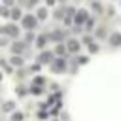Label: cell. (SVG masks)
I'll return each instance as SVG.
<instances>
[{"label": "cell", "mask_w": 121, "mask_h": 121, "mask_svg": "<svg viewBox=\"0 0 121 121\" xmlns=\"http://www.w3.org/2000/svg\"><path fill=\"white\" fill-rule=\"evenodd\" d=\"M11 119H13V121H21V119H23V115H21V113H13V117H11Z\"/></svg>", "instance_id": "cell-12"}, {"label": "cell", "mask_w": 121, "mask_h": 121, "mask_svg": "<svg viewBox=\"0 0 121 121\" xmlns=\"http://www.w3.org/2000/svg\"><path fill=\"white\" fill-rule=\"evenodd\" d=\"M11 17H13V19H19V17H21V11H19V9H13V11H11Z\"/></svg>", "instance_id": "cell-8"}, {"label": "cell", "mask_w": 121, "mask_h": 121, "mask_svg": "<svg viewBox=\"0 0 121 121\" xmlns=\"http://www.w3.org/2000/svg\"><path fill=\"white\" fill-rule=\"evenodd\" d=\"M55 53H57V55H64V47H62V45H57Z\"/></svg>", "instance_id": "cell-10"}, {"label": "cell", "mask_w": 121, "mask_h": 121, "mask_svg": "<svg viewBox=\"0 0 121 121\" xmlns=\"http://www.w3.org/2000/svg\"><path fill=\"white\" fill-rule=\"evenodd\" d=\"M51 66H53L51 70H53V72H57V74L66 70V64H64V60H55V62H51Z\"/></svg>", "instance_id": "cell-2"}, {"label": "cell", "mask_w": 121, "mask_h": 121, "mask_svg": "<svg viewBox=\"0 0 121 121\" xmlns=\"http://www.w3.org/2000/svg\"><path fill=\"white\" fill-rule=\"evenodd\" d=\"M45 15H47L45 9H40V11H38V17H40V19H45Z\"/></svg>", "instance_id": "cell-11"}, {"label": "cell", "mask_w": 121, "mask_h": 121, "mask_svg": "<svg viewBox=\"0 0 121 121\" xmlns=\"http://www.w3.org/2000/svg\"><path fill=\"white\" fill-rule=\"evenodd\" d=\"M45 40H47V36H40V40H38V45H40V47H43Z\"/></svg>", "instance_id": "cell-9"}, {"label": "cell", "mask_w": 121, "mask_h": 121, "mask_svg": "<svg viewBox=\"0 0 121 121\" xmlns=\"http://www.w3.org/2000/svg\"><path fill=\"white\" fill-rule=\"evenodd\" d=\"M68 49H70V51H78V49H79V43H78V42H74V40H72V42H70V43H68Z\"/></svg>", "instance_id": "cell-5"}, {"label": "cell", "mask_w": 121, "mask_h": 121, "mask_svg": "<svg viewBox=\"0 0 121 121\" xmlns=\"http://www.w3.org/2000/svg\"><path fill=\"white\" fill-rule=\"evenodd\" d=\"M2 30H4V32H8V34H11V36H17V34H19L15 26H6V28H2Z\"/></svg>", "instance_id": "cell-4"}, {"label": "cell", "mask_w": 121, "mask_h": 121, "mask_svg": "<svg viewBox=\"0 0 121 121\" xmlns=\"http://www.w3.org/2000/svg\"><path fill=\"white\" fill-rule=\"evenodd\" d=\"M85 19H87V13H85V11H83V9H81V11H78V13H76V23H83V21H85Z\"/></svg>", "instance_id": "cell-3"}, {"label": "cell", "mask_w": 121, "mask_h": 121, "mask_svg": "<svg viewBox=\"0 0 121 121\" xmlns=\"http://www.w3.org/2000/svg\"><path fill=\"white\" fill-rule=\"evenodd\" d=\"M23 25H25L26 28H34V26H36V17H32V15H25V17H23Z\"/></svg>", "instance_id": "cell-1"}, {"label": "cell", "mask_w": 121, "mask_h": 121, "mask_svg": "<svg viewBox=\"0 0 121 121\" xmlns=\"http://www.w3.org/2000/svg\"><path fill=\"white\" fill-rule=\"evenodd\" d=\"M23 49H25L23 43H13V51H23Z\"/></svg>", "instance_id": "cell-7"}, {"label": "cell", "mask_w": 121, "mask_h": 121, "mask_svg": "<svg viewBox=\"0 0 121 121\" xmlns=\"http://www.w3.org/2000/svg\"><path fill=\"white\" fill-rule=\"evenodd\" d=\"M40 60H42V62H51V55H49V53H43V55L40 57Z\"/></svg>", "instance_id": "cell-6"}]
</instances>
